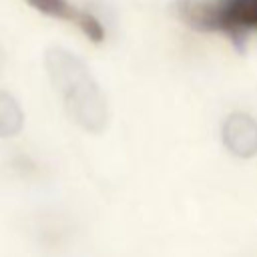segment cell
I'll return each mask as SVG.
<instances>
[{
	"instance_id": "cell-6",
	"label": "cell",
	"mask_w": 257,
	"mask_h": 257,
	"mask_svg": "<svg viewBox=\"0 0 257 257\" xmlns=\"http://www.w3.org/2000/svg\"><path fill=\"white\" fill-rule=\"evenodd\" d=\"M76 26L80 28V32H82L88 40H92V42H102V40H104V26L100 24V20H98L92 12L82 10L80 16H78Z\"/></svg>"
},
{
	"instance_id": "cell-5",
	"label": "cell",
	"mask_w": 257,
	"mask_h": 257,
	"mask_svg": "<svg viewBox=\"0 0 257 257\" xmlns=\"http://www.w3.org/2000/svg\"><path fill=\"white\" fill-rule=\"evenodd\" d=\"M28 2L34 10L50 16V18H58V20H68V22H78V16L82 10L74 8L68 0H24Z\"/></svg>"
},
{
	"instance_id": "cell-3",
	"label": "cell",
	"mask_w": 257,
	"mask_h": 257,
	"mask_svg": "<svg viewBox=\"0 0 257 257\" xmlns=\"http://www.w3.org/2000/svg\"><path fill=\"white\" fill-rule=\"evenodd\" d=\"M223 143L239 159L257 155V120L247 112H231L223 122Z\"/></svg>"
},
{
	"instance_id": "cell-1",
	"label": "cell",
	"mask_w": 257,
	"mask_h": 257,
	"mask_svg": "<svg viewBox=\"0 0 257 257\" xmlns=\"http://www.w3.org/2000/svg\"><path fill=\"white\" fill-rule=\"evenodd\" d=\"M44 66L66 114L80 128L100 133L108 122V104L86 62L62 46H52L44 54Z\"/></svg>"
},
{
	"instance_id": "cell-2",
	"label": "cell",
	"mask_w": 257,
	"mask_h": 257,
	"mask_svg": "<svg viewBox=\"0 0 257 257\" xmlns=\"http://www.w3.org/2000/svg\"><path fill=\"white\" fill-rule=\"evenodd\" d=\"M171 12L197 32H217L245 52L257 30V0H175Z\"/></svg>"
},
{
	"instance_id": "cell-7",
	"label": "cell",
	"mask_w": 257,
	"mask_h": 257,
	"mask_svg": "<svg viewBox=\"0 0 257 257\" xmlns=\"http://www.w3.org/2000/svg\"><path fill=\"white\" fill-rule=\"evenodd\" d=\"M2 70H4V52L0 48V74H2Z\"/></svg>"
},
{
	"instance_id": "cell-4",
	"label": "cell",
	"mask_w": 257,
	"mask_h": 257,
	"mask_svg": "<svg viewBox=\"0 0 257 257\" xmlns=\"http://www.w3.org/2000/svg\"><path fill=\"white\" fill-rule=\"evenodd\" d=\"M24 126V112L18 100L10 94L0 90V139L16 137Z\"/></svg>"
}]
</instances>
